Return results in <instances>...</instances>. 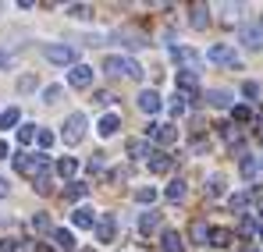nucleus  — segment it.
I'll return each instance as SVG.
<instances>
[{"instance_id":"11","label":"nucleus","mask_w":263,"mask_h":252,"mask_svg":"<svg viewBox=\"0 0 263 252\" xmlns=\"http://www.w3.org/2000/svg\"><path fill=\"white\" fill-rule=\"evenodd\" d=\"M242 178L246 181L263 178V157H242Z\"/></svg>"},{"instance_id":"22","label":"nucleus","mask_w":263,"mask_h":252,"mask_svg":"<svg viewBox=\"0 0 263 252\" xmlns=\"http://www.w3.org/2000/svg\"><path fill=\"white\" fill-rule=\"evenodd\" d=\"M192 25H196V29H206V25H210V11H206L203 4H192Z\"/></svg>"},{"instance_id":"24","label":"nucleus","mask_w":263,"mask_h":252,"mask_svg":"<svg viewBox=\"0 0 263 252\" xmlns=\"http://www.w3.org/2000/svg\"><path fill=\"white\" fill-rule=\"evenodd\" d=\"M164 252H185L181 235H178V231H164Z\"/></svg>"},{"instance_id":"5","label":"nucleus","mask_w":263,"mask_h":252,"mask_svg":"<svg viewBox=\"0 0 263 252\" xmlns=\"http://www.w3.org/2000/svg\"><path fill=\"white\" fill-rule=\"evenodd\" d=\"M175 85L181 89V96H189V100H196V96H199V79H196V71H189V68H181V71H178Z\"/></svg>"},{"instance_id":"46","label":"nucleus","mask_w":263,"mask_h":252,"mask_svg":"<svg viewBox=\"0 0 263 252\" xmlns=\"http://www.w3.org/2000/svg\"><path fill=\"white\" fill-rule=\"evenodd\" d=\"M92 100H96V103H100V107H107V103H114V96H110V92H103V89H100V92H96V96H92Z\"/></svg>"},{"instance_id":"36","label":"nucleus","mask_w":263,"mask_h":252,"mask_svg":"<svg viewBox=\"0 0 263 252\" xmlns=\"http://www.w3.org/2000/svg\"><path fill=\"white\" fill-rule=\"evenodd\" d=\"M32 231H40V235L50 231V217H46V213H36V217H32Z\"/></svg>"},{"instance_id":"1","label":"nucleus","mask_w":263,"mask_h":252,"mask_svg":"<svg viewBox=\"0 0 263 252\" xmlns=\"http://www.w3.org/2000/svg\"><path fill=\"white\" fill-rule=\"evenodd\" d=\"M50 167V157L46 153H18L14 157V170L25 174V178H43Z\"/></svg>"},{"instance_id":"25","label":"nucleus","mask_w":263,"mask_h":252,"mask_svg":"<svg viewBox=\"0 0 263 252\" xmlns=\"http://www.w3.org/2000/svg\"><path fill=\"white\" fill-rule=\"evenodd\" d=\"M121 75H128V79H142V64L132 61V57H121Z\"/></svg>"},{"instance_id":"42","label":"nucleus","mask_w":263,"mask_h":252,"mask_svg":"<svg viewBox=\"0 0 263 252\" xmlns=\"http://www.w3.org/2000/svg\"><path fill=\"white\" fill-rule=\"evenodd\" d=\"M242 96H246V100H256V96H260V85H256V82H246V85H242Z\"/></svg>"},{"instance_id":"51","label":"nucleus","mask_w":263,"mask_h":252,"mask_svg":"<svg viewBox=\"0 0 263 252\" xmlns=\"http://www.w3.org/2000/svg\"><path fill=\"white\" fill-rule=\"evenodd\" d=\"M256 29H260V32H263V18H260V22H256Z\"/></svg>"},{"instance_id":"17","label":"nucleus","mask_w":263,"mask_h":252,"mask_svg":"<svg viewBox=\"0 0 263 252\" xmlns=\"http://www.w3.org/2000/svg\"><path fill=\"white\" fill-rule=\"evenodd\" d=\"M118 128H121V118H118V114H103L100 125H96V131H100L103 139H110V135H118Z\"/></svg>"},{"instance_id":"45","label":"nucleus","mask_w":263,"mask_h":252,"mask_svg":"<svg viewBox=\"0 0 263 252\" xmlns=\"http://www.w3.org/2000/svg\"><path fill=\"white\" fill-rule=\"evenodd\" d=\"M36 192H40V196H46V192H50V178H36Z\"/></svg>"},{"instance_id":"3","label":"nucleus","mask_w":263,"mask_h":252,"mask_svg":"<svg viewBox=\"0 0 263 252\" xmlns=\"http://www.w3.org/2000/svg\"><path fill=\"white\" fill-rule=\"evenodd\" d=\"M86 114H71V118H68V121H64V142H68V146H79V142H82V139H86Z\"/></svg>"},{"instance_id":"50","label":"nucleus","mask_w":263,"mask_h":252,"mask_svg":"<svg viewBox=\"0 0 263 252\" xmlns=\"http://www.w3.org/2000/svg\"><path fill=\"white\" fill-rule=\"evenodd\" d=\"M36 252H53V249H46V245H36Z\"/></svg>"},{"instance_id":"12","label":"nucleus","mask_w":263,"mask_h":252,"mask_svg":"<svg viewBox=\"0 0 263 252\" xmlns=\"http://www.w3.org/2000/svg\"><path fill=\"white\" fill-rule=\"evenodd\" d=\"M53 245H57L61 252H75V249H79L75 235H71V231H64V227H57V231H53Z\"/></svg>"},{"instance_id":"7","label":"nucleus","mask_w":263,"mask_h":252,"mask_svg":"<svg viewBox=\"0 0 263 252\" xmlns=\"http://www.w3.org/2000/svg\"><path fill=\"white\" fill-rule=\"evenodd\" d=\"M68 85H71V89H89V85H92V68H89V64H75V68L68 71Z\"/></svg>"},{"instance_id":"28","label":"nucleus","mask_w":263,"mask_h":252,"mask_svg":"<svg viewBox=\"0 0 263 252\" xmlns=\"http://www.w3.org/2000/svg\"><path fill=\"white\" fill-rule=\"evenodd\" d=\"M157 196H160V192H157L153 185H142V188H135V203H157Z\"/></svg>"},{"instance_id":"48","label":"nucleus","mask_w":263,"mask_h":252,"mask_svg":"<svg viewBox=\"0 0 263 252\" xmlns=\"http://www.w3.org/2000/svg\"><path fill=\"white\" fill-rule=\"evenodd\" d=\"M7 196V178H0V199Z\"/></svg>"},{"instance_id":"49","label":"nucleus","mask_w":263,"mask_h":252,"mask_svg":"<svg viewBox=\"0 0 263 252\" xmlns=\"http://www.w3.org/2000/svg\"><path fill=\"white\" fill-rule=\"evenodd\" d=\"M256 238H260V242H263V217H260V220H256Z\"/></svg>"},{"instance_id":"9","label":"nucleus","mask_w":263,"mask_h":252,"mask_svg":"<svg viewBox=\"0 0 263 252\" xmlns=\"http://www.w3.org/2000/svg\"><path fill=\"white\" fill-rule=\"evenodd\" d=\"M160 107H164V100H160L153 89H142V92H139V110H142V114H160Z\"/></svg>"},{"instance_id":"38","label":"nucleus","mask_w":263,"mask_h":252,"mask_svg":"<svg viewBox=\"0 0 263 252\" xmlns=\"http://www.w3.org/2000/svg\"><path fill=\"white\" fill-rule=\"evenodd\" d=\"M61 100V85H46L43 89V103H57Z\"/></svg>"},{"instance_id":"10","label":"nucleus","mask_w":263,"mask_h":252,"mask_svg":"<svg viewBox=\"0 0 263 252\" xmlns=\"http://www.w3.org/2000/svg\"><path fill=\"white\" fill-rule=\"evenodd\" d=\"M238 43L249 46V50H260L263 46V32L256 29V25H246V29H238Z\"/></svg>"},{"instance_id":"40","label":"nucleus","mask_w":263,"mask_h":252,"mask_svg":"<svg viewBox=\"0 0 263 252\" xmlns=\"http://www.w3.org/2000/svg\"><path fill=\"white\" fill-rule=\"evenodd\" d=\"M231 118H235V121H242V125H246V121H249V118H253V110H249V107H231Z\"/></svg>"},{"instance_id":"47","label":"nucleus","mask_w":263,"mask_h":252,"mask_svg":"<svg viewBox=\"0 0 263 252\" xmlns=\"http://www.w3.org/2000/svg\"><path fill=\"white\" fill-rule=\"evenodd\" d=\"M0 160H7V142L0 139Z\"/></svg>"},{"instance_id":"13","label":"nucleus","mask_w":263,"mask_h":252,"mask_svg":"<svg viewBox=\"0 0 263 252\" xmlns=\"http://www.w3.org/2000/svg\"><path fill=\"white\" fill-rule=\"evenodd\" d=\"M231 100H235V96H231L228 89H206V103H210V107H217V110L231 107Z\"/></svg>"},{"instance_id":"18","label":"nucleus","mask_w":263,"mask_h":252,"mask_svg":"<svg viewBox=\"0 0 263 252\" xmlns=\"http://www.w3.org/2000/svg\"><path fill=\"white\" fill-rule=\"evenodd\" d=\"M71 224H75V227H82V231H86V227H92V224H96V213L89 210V206H79V210L71 213Z\"/></svg>"},{"instance_id":"23","label":"nucleus","mask_w":263,"mask_h":252,"mask_svg":"<svg viewBox=\"0 0 263 252\" xmlns=\"http://www.w3.org/2000/svg\"><path fill=\"white\" fill-rule=\"evenodd\" d=\"M185 192H189V188H185V181H181V178H175V181L167 185V192H164V196H167L171 203H181V199H185Z\"/></svg>"},{"instance_id":"20","label":"nucleus","mask_w":263,"mask_h":252,"mask_svg":"<svg viewBox=\"0 0 263 252\" xmlns=\"http://www.w3.org/2000/svg\"><path fill=\"white\" fill-rule=\"evenodd\" d=\"M157 227H160V213H142V217H139V231H142V235H153V231H157Z\"/></svg>"},{"instance_id":"6","label":"nucleus","mask_w":263,"mask_h":252,"mask_svg":"<svg viewBox=\"0 0 263 252\" xmlns=\"http://www.w3.org/2000/svg\"><path fill=\"white\" fill-rule=\"evenodd\" d=\"M146 135H149V139H157L160 146H175V142H178V128L175 125H160V121L146 128Z\"/></svg>"},{"instance_id":"29","label":"nucleus","mask_w":263,"mask_h":252,"mask_svg":"<svg viewBox=\"0 0 263 252\" xmlns=\"http://www.w3.org/2000/svg\"><path fill=\"white\" fill-rule=\"evenodd\" d=\"M206 238H210V227H206L203 220H196V224H192V242H196V245H206Z\"/></svg>"},{"instance_id":"43","label":"nucleus","mask_w":263,"mask_h":252,"mask_svg":"<svg viewBox=\"0 0 263 252\" xmlns=\"http://www.w3.org/2000/svg\"><path fill=\"white\" fill-rule=\"evenodd\" d=\"M238 231H242V235H253V231H256V220H253V217H242Z\"/></svg>"},{"instance_id":"44","label":"nucleus","mask_w":263,"mask_h":252,"mask_svg":"<svg viewBox=\"0 0 263 252\" xmlns=\"http://www.w3.org/2000/svg\"><path fill=\"white\" fill-rule=\"evenodd\" d=\"M0 252H18V242L14 238H0Z\"/></svg>"},{"instance_id":"33","label":"nucleus","mask_w":263,"mask_h":252,"mask_svg":"<svg viewBox=\"0 0 263 252\" xmlns=\"http://www.w3.org/2000/svg\"><path fill=\"white\" fill-rule=\"evenodd\" d=\"M36 131H40L36 125H22V128H18V142H22V146H29V142L36 139Z\"/></svg>"},{"instance_id":"21","label":"nucleus","mask_w":263,"mask_h":252,"mask_svg":"<svg viewBox=\"0 0 263 252\" xmlns=\"http://www.w3.org/2000/svg\"><path fill=\"white\" fill-rule=\"evenodd\" d=\"M18 121H22V110H18V107H7V110L0 114V131H7V128H14Z\"/></svg>"},{"instance_id":"52","label":"nucleus","mask_w":263,"mask_h":252,"mask_svg":"<svg viewBox=\"0 0 263 252\" xmlns=\"http://www.w3.org/2000/svg\"><path fill=\"white\" fill-rule=\"evenodd\" d=\"M0 68H4V50H0Z\"/></svg>"},{"instance_id":"39","label":"nucleus","mask_w":263,"mask_h":252,"mask_svg":"<svg viewBox=\"0 0 263 252\" xmlns=\"http://www.w3.org/2000/svg\"><path fill=\"white\" fill-rule=\"evenodd\" d=\"M36 89V75H22L18 79V92H32Z\"/></svg>"},{"instance_id":"31","label":"nucleus","mask_w":263,"mask_h":252,"mask_svg":"<svg viewBox=\"0 0 263 252\" xmlns=\"http://www.w3.org/2000/svg\"><path fill=\"white\" fill-rule=\"evenodd\" d=\"M206 192H210V196H224V174H210Z\"/></svg>"},{"instance_id":"26","label":"nucleus","mask_w":263,"mask_h":252,"mask_svg":"<svg viewBox=\"0 0 263 252\" xmlns=\"http://www.w3.org/2000/svg\"><path fill=\"white\" fill-rule=\"evenodd\" d=\"M57 174H61V178H75V174H79V160H71V157L57 160Z\"/></svg>"},{"instance_id":"35","label":"nucleus","mask_w":263,"mask_h":252,"mask_svg":"<svg viewBox=\"0 0 263 252\" xmlns=\"http://www.w3.org/2000/svg\"><path fill=\"white\" fill-rule=\"evenodd\" d=\"M185 107H189V96H181V92H178L175 100H171V114L181 118V114H185Z\"/></svg>"},{"instance_id":"8","label":"nucleus","mask_w":263,"mask_h":252,"mask_svg":"<svg viewBox=\"0 0 263 252\" xmlns=\"http://www.w3.org/2000/svg\"><path fill=\"white\" fill-rule=\"evenodd\" d=\"M171 57H175L178 64H189V71H192L196 64H203V53L192 50V46H171Z\"/></svg>"},{"instance_id":"4","label":"nucleus","mask_w":263,"mask_h":252,"mask_svg":"<svg viewBox=\"0 0 263 252\" xmlns=\"http://www.w3.org/2000/svg\"><path fill=\"white\" fill-rule=\"evenodd\" d=\"M43 53H46L50 64H71V68H75V57H79L75 46H68V43H50Z\"/></svg>"},{"instance_id":"14","label":"nucleus","mask_w":263,"mask_h":252,"mask_svg":"<svg viewBox=\"0 0 263 252\" xmlns=\"http://www.w3.org/2000/svg\"><path fill=\"white\" fill-rule=\"evenodd\" d=\"M171 167H175V157H167V153H149V170H153V174H167Z\"/></svg>"},{"instance_id":"30","label":"nucleus","mask_w":263,"mask_h":252,"mask_svg":"<svg viewBox=\"0 0 263 252\" xmlns=\"http://www.w3.org/2000/svg\"><path fill=\"white\" fill-rule=\"evenodd\" d=\"M118 40H125L128 50H139V46H146V40L139 36V32H118Z\"/></svg>"},{"instance_id":"37","label":"nucleus","mask_w":263,"mask_h":252,"mask_svg":"<svg viewBox=\"0 0 263 252\" xmlns=\"http://www.w3.org/2000/svg\"><path fill=\"white\" fill-rule=\"evenodd\" d=\"M103 71L107 75H121V57H107L103 61Z\"/></svg>"},{"instance_id":"16","label":"nucleus","mask_w":263,"mask_h":252,"mask_svg":"<svg viewBox=\"0 0 263 252\" xmlns=\"http://www.w3.org/2000/svg\"><path fill=\"white\" fill-rule=\"evenodd\" d=\"M114 231H118V227H114V217H110V213L96 220V238H100V242H114Z\"/></svg>"},{"instance_id":"19","label":"nucleus","mask_w":263,"mask_h":252,"mask_svg":"<svg viewBox=\"0 0 263 252\" xmlns=\"http://www.w3.org/2000/svg\"><path fill=\"white\" fill-rule=\"evenodd\" d=\"M86 196H89L86 181H71V185L64 188V199H68V203H79V199H86Z\"/></svg>"},{"instance_id":"15","label":"nucleus","mask_w":263,"mask_h":252,"mask_svg":"<svg viewBox=\"0 0 263 252\" xmlns=\"http://www.w3.org/2000/svg\"><path fill=\"white\" fill-rule=\"evenodd\" d=\"M210 245L214 249H228V245H235V235L228 227H210Z\"/></svg>"},{"instance_id":"34","label":"nucleus","mask_w":263,"mask_h":252,"mask_svg":"<svg viewBox=\"0 0 263 252\" xmlns=\"http://www.w3.org/2000/svg\"><path fill=\"white\" fill-rule=\"evenodd\" d=\"M68 14H71V18H92V7H89V4H71Z\"/></svg>"},{"instance_id":"27","label":"nucleus","mask_w":263,"mask_h":252,"mask_svg":"<svg viewBox=\"0 0 263 252\" xmlns=\"http://www.w3.org/2000/svg\"><path fill=\"white\" fill-rule=\"evenodd\" d=\"M146 153H153V149L146 146V139H132L128 142V157L132 160H139V157H146Z\"/></svg>"},{"instance_id":"41","label":"nucleus","mask_w":263,"mask_h":252,"mask_svg":"<svg viewBox=\"0 0 263 252\" xmlns=\"http://www.w3.org/2000/svg\"><path fill=\"white\" fill-rule=\"evenodd\" d=\"M36 139H40V146H43V149H50V146H53V131H46V128H40V131H36Z\"/></svg>"},{"instance_id":"2","label":"nucleus","mask_w":263,"mask_h":252,"mask_svg":"<svg viewBox=\"0 0 263 252\" xmlns=\"http://www.w3.org/2000/svg\"><path fill=\"white\" fill-rule=\"evenodd\" d=\"M203 61H210V64H228V68H238V64H242V57H238V53H235L231 46H224V43L210 46Z\"/></svg>"},{"instance_id":"32","label":"nucleus","mask_w":263,"mask_h":252,"mask_svg":"<svg viewBox=\"0 0 263 252\" xmlns=\"http://www.w3.org/2000/svg\"><path fill=\"white\" fill-rule=\"evenodd\" d=\"M249 199H253L249 192H238V196H231V199H228V206H231V213H235V210H246V206H249Z\"/></svg>"}]
</instances>
